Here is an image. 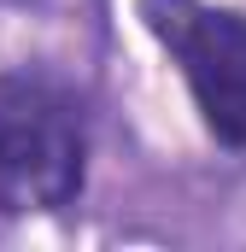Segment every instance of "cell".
Listing matches in <instances>:
<instances>
[{
    "mask_svg": "<svg viewBox=\"0 0 246 252\" xmlns=\"http://www.w3.org/2000/svg\"><path fill=\"white\" fill-rule=\"evenodd\" d=\"M88 176V124L76 94L12 70L0 76V211L6 217H47L76 205Z\"/></svg>",
    "mask_w": 246,
    "mask_h": 252,
    "instance_id": "1",
    "label": "cell"
},
{
    "mask_svg": "<svg viewBox=\"0 0 246 252\" xmlns=\"http://www.w3.org/2000/svg\"><path fill=\"white\" fill-rule=\"evenodd\" d=\"M135 18L176 64L205 135L246 153V12L211 0H135Z\"/></svg>",
    "mask_w": 246,
    "mask_h": 252,
    "instance_id": "2",
    "label": "cell"
}]
</instances>
